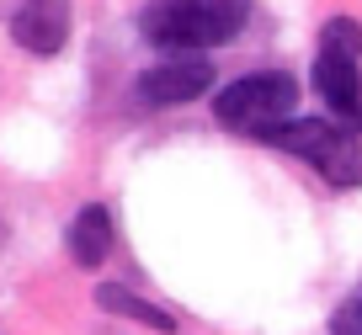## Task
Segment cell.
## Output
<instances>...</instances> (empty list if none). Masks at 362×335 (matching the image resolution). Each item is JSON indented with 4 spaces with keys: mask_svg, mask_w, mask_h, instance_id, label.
I'll return each mask as SVG.
<instances>
[{
    "mask_svg": "<svg viewBox=\"0 0 362 335\" xmlns=\"http://www.w3.org/2000/svg\"><path fill=\"white\" fill-rule=\"evenodd\" d=\"M320 54L362 59V22L357 16H330V22L320 27Z\"/></svg>",
    "mask_w": 362,
    "mask_h": 335,
    "instance_id": "obj_9",
    "label": "cell"
},
{
    "mask_svg": "<svg viewBox=\"0 0 362 335\" xmlns=\"http://www.w3.org/2000/svg\"><path fill=\"white\" fill-rule=\"evenodd\" d=\"M315 90L341 128L362 134V59L315 54Z\"/></svg>",
    "mask_w": 362,
    "mask_h": 335,
    "instance_id": "obj_6",
    "label": "cell"
},
{
    "mask_svg": "<svg viewBox=\"0 0 362 335\" xmlns=\"http://www.w3.org/2000/svg\"><path fill=\"white\" fill-rule=\"evenodd\" d=\"M293 107H298V80L288 69H250V75H235L229 86L214 90V123L250 139L272 123H288Z\"/></svg>",
    "mask_w": 362,
    "mask_h": 335,
    "instance_id": "obj_3",
    "label": "cell"
},
{
    "mask_svg": "<svg viewBox=\"0 0 362 335\" xmlns=\"http://www.w3.org/2000/svg\"><path fill=\"white\" fill-rule=\"evenodd\" d=\"M96 309L117 314V319H134V324H144V330H160V335L176 330V314L160 309V303H149L144 293L123 288V282H102V288H96Z\"/></svg>",
    "mask_w": 362,
    "mask_h": 335,
    "instance_id": "obj_8",
    "label": "cell"
},
{
    "mask_svg": "<svg viewBox=\"0 0 362 335\" xmlns=\"http://www.w3.org/2000/svg\"><path fill=\"white\" fill-rule=\"evenodd\" d=\"M256 144L288 149V155L309 160L315 176L336 192H357L362 187V134L341 128L336 117H288L256 134Z\"/></svg>",
    "mask_w": 362,
    "mask_h": 335,
    "instance_id": "obj_2",
    "label": "cell"
},
{
    "mask_svg": "<svg viewBox=\"0 0 362 335\" xmlns=\"http://www.w3.org/2000/svg\"><path fill=\"white\" fill-rule=\"evenodd\" d=\"M112 240H117V223H112V208L107 202H80V213L69 218L64 229V250L75 266L96 271L107 256H112Z\"/></svg>",
    "mask_w": 362,
    "mask_h": 335,
    "instance_id": "obj_7",
    "label": "cell"
},
{
    "mask_svg": "<svg viewBox=\"0 0 362 335\" xmlns=\"http://www.w3.org/2000/svg\"><path fill=\"white\" fill-rule=\"evenodd\" d=\"M214 64L208 59H165V64L144 69L134 80V101L139 107H187V101L214 90Z\"/></svg>",
    "mask_w": 362,
    "mask_h": 335,
    "instance_id": "obj_5",
    "label": "cell"
},
{
    "mask_svg": "<svg viewBox=\"0 0 362 335\" xmlns=\"http://www.w3.org/2000/svg\"><path fill=\"white\" fill-rule=\"evenodd\" d=\"M69 27H75V0H16L11 43L33 59H54L69 48Z\"/></svg>",
    "mask_w": 362,
    "mask_h": 335,
    "instance_id": "obj_4",
    "label": "cell"
},
{
    "mask_svg": "<svg viewBox=\"0 0 362 335\" xmlns=\"http://www.w3.org/2000/svg\"><path fill=\"white\" fill-rule=\"evenodd\" d=\"M330 335H362V288L336 303V314H330Z\"/></svg>",
    "mask_w": 362,
    "mask_h": 335,
    "instance_id": "obj_10",
    "label": "cell"
},
{
    "mask_svg": "<svg viewBox=\"0 0 362 335\" xmlns=\"http://www.w3.org/2000/svg\"><path fill=\"white\" fill-rule=\"evenodd\" d=\"M250 22V0H149L134 16L149 48L170 59H203L208 48H229Z\"/></svg>",
    "mask_w": 362,
    "mask_h": 335,
    "instance_id": "obj_1",
    "label": "cell"
}]
</instances>
